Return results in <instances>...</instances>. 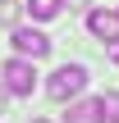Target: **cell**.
Segmentation results:
<instances>
[{"instance_id":"cell-1","label":"cell","mask_w":119,"mask_h":123,"mask_svg":"<svg viewBox=\"0 0 119 123\" xmlns=\"http://www.w3.org/2000/svg\"><path fill=\"white\" fill-rule=\"evenodd\" d=\"M83 87H87V68H83V64H60V68L46 78V96H50V100H60V105H64V100H73Z\"/></svg>"},{"instance_id":"cell-2","label":"cell","mask_w":119,"mask_h":123,"mask_svg":"<svg viewBox=\"0 0 119 123\" xmlns=\"http://www.w3.org/2000/svg\"><path fill=\"white\" fill-rule=\"evenodd\" d=\"M0 73H5V82H0V87H5L9 96H32V87H37V68H32V59H23V55H18V59H9Z\"/></svg>"},{"instance_id":"cell-3","label":"cell","mask_w":119,"mask_h":123,"mask_svg":"<svg viewBox=\"0 0 119 123\" xmlns=\"http://www.w3.org/2000/svg\"><path fill=\"white\" fill-rule=\"evenodd\" d=\"M14 50L23 55V59H46L50 55V37L46 32H37V27H14Z\"/></svg>"},{"instance_id":"cell-4","label":"cell","mask_w":119,"mask_h":123,"mask_svg":"<svg viewBox=\"0 0 119 123\" xmlns=\"http://www.w3.org/2000/svg\"><path fill=\"white\" fill-rule=\"evenodd\" d=\"M87 27H92V37L110 41V37H119V14H105V9H96V14H87Z\"/></svg>"},{"instance_id":"cell-5","label":"cell","mask_w":119,"mask_h":123,"mask_svg":"<svg viewBox=\"0 0 119 123\" xmlns=\"http://www.w3.org/2000/svg\"><path fill=\"white\" fill-rule=\"evenodd\" d=\"M64 123H101V110H96V100H78V105H69Z\"/></svg>"},{"instance_id":"cell-6","label":"cell","mask_w":119,"mask_h":123,"mask_svg":"<svg viewBox=\"0 0 119 123\" xmlns=\"http://www.w3.org/2000/svg\"><path fill=\"white\" fill-rule=\"evenodd\" d=\"M60 9H64L60 0H28V14H32V18H41V23H46V18H55Z\"/></svg>"},{"instance_id":"cell-7","label":"cell","mask_w":119,"mask_h":123,"mask_svg":"<svg viewBox=\"0 0 119 123\" xmlns=\"http://www.w3.org/2000/svg\"><path fill=\"white\" fill-rule=\"evenodd\" d=\"M96 110H101V119H115V114H119V91H105V96H96Z\"/></svg>"},{"instance_id":"cell-8","label":"cell","mask_w":119,"mask_h":123,"mask_svg":"<svg viewBox=\"0 0 119 123\" xmlns=\"http://www.w3.org/2000/svg\"><path fill=\"white\" fill-rule=\"evenodd\" d=\"M105 55H110V59L119 64V37H110V41H105Z\"/></svg>"},{"instance_id":"cell-9","label":"cell","mask_w":119,"mask_h":123,"mask_svg":"<svg viewBox=\"0 0 119 123\" xmlns=\"http://www.w3.org/2000/svg\"><path fill=\"white\" fill-rule=\"evenodd\" d=\"M60 5H69L73 14H83V9H87V0H60Z\"/></svg>"},{"instance_id":"cell-10","label":"cell","mask_w":119,"mask_h":123,"mask_svg":"<svg viewBox=\"0 0 119 123\" xmlns=\"http://www.w3.org/2000/svg\"><path fill=\"white\" fill-rule=\"evenodd\" d=\"M5 105H9V91H5V87H0V110H5Z\"/></svg>"},{"instance_id":"cell-11","label":"cell","mask_w":119,"mask_h":123,"mask_svg":"<svg viewBox=\"0 0 119 123\" xmlns=\"http://www.w3.org/2000/svg\"><path fill=\"white\" fill-rule=\"evenodd\" d=\"M28 123H46V119H28Z\"/></svg>"},{"instance_id":"cell-12","label":"cell","mask_w":119,"mask_h":123,"mask_svg":"<svg viewBox=\"0 0 119 123\" xmlns=\"http://www.w3.org/2000/svg\"><path fill=\"white\" fill-rule=\"evenodd\" d=\"M110 123H119V114H115V119H110Z\"/></svg>"}]
</instances>
